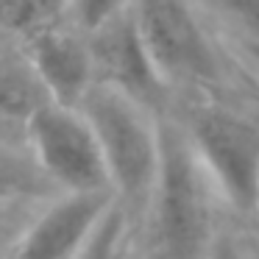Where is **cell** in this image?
<instances>
[{"label": "cell", "instance_id": "6da1fadb", "mask_svg": "<svg viewBox=\"0 0 259 259\" xmlns=\"http://www.w3.org/2000/svg\"><path fill=\"white\" fill-rule=\"evenodd\" d=\"M214 198H220L179 117L162 114V164L153 190L151 226L162 259H209L214 234Z\"/></svg>", "mask_w": 259, "mask_h": 259}, {"label": "cell", "instance_id": "7a4b0ae2", "mask_svg": "<svg viewBox=\"0 0 259 259\" xmlns=\"http://www.w3.org/2000/svg\"><path fill=\"white\" fill-rule=\"evenodd\" d=\"M131 17L173 98H206L226 81V45L206 0H134Z\"/></svg>", "mask_w": 259, "mask_h": 259}, {"label": "cell", "instance_id": "3957f363", "mask_svg": "<svg viewBox=\"0 0 259 259\" xmlns=\"http://www.w3.org/2000/svg\"><path fill=\"white\" fill-rule=\"evenodd\" d=\"M78 109L101 142L114 198L131 218L148 212L162 164V114L101 81Z\"/></svg>", "mask_w": 259, "mask_h": 259}, {"label": "cell", "instance_id": "277c9868", "mask_svg": "<svg viewBox=\"0 0 259 259\" xmlns=\"http://www.w3.org/2000/svg\"><path fill=\"white\" fill-rule=\"evenodd\" d=\"M176 114V112H173ZM220 198L240 214L259 212V125L242 112L190 98L176 114Z\"/></svg>", "mask_w": 259, "mask_h": 259}, {"label": "cell", "instance_id": "5b68a950", "mask_svg": "<svg viewBox=\"0 0 259 259\" xmlns=\"http://www.w3.org/2000/svg\"><path fill=\"white\" fill-rule=\"evenodd\" d=\"M25 148L56 192H112L101 142L78 106H39L25 125Z\"/></svg>", "mask_w": 259, "mask_h": 259}, {"label": "cell", "instance_id": "8992f818", "mask_svg": "<svg viewBox=\"0 0 259 259\" xmlns=\"http://www.w3.org/2000/svg\"><path fill=\"white\" fill-rule=\"evenodd\" d=\"M112 192H59L25 218L9 259H75L112 209Z\"/></svg>", "mask_w": 259, "mask_h": 259}, {"label": "cell", "instance_id": "52a82bcc", "mask_svg": "<svg viewBox=\"0 0 259 259\" xmlns=\"http://www.w3.org/2000/svg\"><path fill=\"white\" fill-rule=\"evenodd\" d=\"M90 48L95 56V73L101 84L125 92L134 101L153 109L156 114L170 112L176 98L162 81L153 59L148 56L140 31L134 25V17H131V9L123 17L95 31L90 36Z\"/></svg>", "mask_w": 259, "mask_h": 259}, {"label": "cell", "instance_id": "ba28073f", "mask_svg": "<svg viewBox=\"0 0 259 259\" xmlns=\"http://www.w3.org/2000/svg\"><path fill=\"white\" fill-rule=\"evenodd\" d=\"M23 53L36 70L51 101L64 106H81L87 92L98 84L95 56L90 36L70 23H59L23 39Z\"/></svg>", "mask_w": 259, "mask_h": 259}, {"label": "cell", "instance_id": "9c48e42d", "mask_svg": "<svg viewBox=\"0 0 259 259\" xmlns=\"http://www.w3.org/2000/svg\"><path fill=\"white\" fill-rule=\"evenodd\" d=\"M59 195L25 145H0V206L42 203Z\"/></svg>", "mask_w": 259, "mask_h": 259}, {"label": "cell", "instance_id": "30bf717a", "mask_svg": "<svg viewBox=\"0 0 259 259\" xmlns=\"http://www.w3.org/2000/svg\"><path fill=\"white\" fill-rule=\"evenodd\" d=\"M73 0H0V34L28 39L36 31L67 23Z\"/></svg>", "mask_w": 259, "mask_h": 259}, {"label": "cell", "instance_id": "8fae6325", "mask_svg": "<svg viewBox=\"0 0 259 259\" xmlns=\"http://www.w3.org/2000/svg\"><path fill=\"white\" fill-rule=\"evenodd\" d=\"M131 226L134 218L128 209L114 201L75 259H131Z\"/></svg>", "mask_w": 259, "mask_h": 259}, {"label": "cell", "instance_id": "7c38bea8", "mask_svg": "<svg viewBox=\"0 0 259 259\" xmlns=\"http://www.w3.org/2000/svg\"><path fill=\"white\" fill-rule=\"evenodd\" d=\"M134 0H73L67 14V23L73 28H78L84 36H92L95 31H101L103 25H109L112 20L123 17L131 9Z\"/></svg>", "mask_w": 259, "mask_h": 259}, {"label": "cell", "instance_id": "4fadbf2b", "mask_svg": "<svg viewBox=\"0 0 259 259\" xmlns=\"http://www.w3.org/2000/svg\"><path fill=\"white\" fill-rule=\"evenodd\" d=\"M229 28L240 31L248 42H259V0H206Z\"/></svg>", "mask_w": 259, "mask_h": 259}, {"label": "cell", "instance_id": "5bb4252c", "mask_svg": "<svg viewBox=\"0 0 259 259\" xmlns=\"http://www.w3.org/2000/svg\"><path fill=\"white\" fill-rule=\"evenodd\" d=\"M34 206H39V203H20V206L0 209V259H9V251H12L25 218L34 212Z\"/></svg>", "mask_w": 259, "mask_h": 259}, {"label": "cell", "instance_id": "9a60e30c", "mask_svg": "<svg viewBox=\"0 0 259 259\" xmlns=\"http://www.w3.org/2000/svg\"><path fill=\"white\" fill-rule=\"evenodd\" d=\"M209 259H251V253H248L245 245L237 240L234 231H229V229H223V226H220L218 234H214Z\"/></svg>", "mask_w": 259, "mask_h": 259}, {"label": "cell", "instance_id": "2e32d148", "mask_svg": "<svg viewBox=\"0 0 259 259\" xmlns=\"http://www.w3.org/2000/svg\"><path fill=\"white\" fill-rule=\"evenodd\" d=\"M0 145H25V131L0 109Z\"/></svg>", "mask_w": 259, "mask_h": 259}, {"label": "cell", "instance_id": "e0dca14e", "mask_svg": "<svg viewBox=\"0 0 259 259\" xmlns=\"http://www.w3.org/2000/svg\"><path fill=\"white\" fill-rule=\"evenodd\" d=\"M251 259H259V245H251Z\"/></svg>", "mask_w": 259, "mask_h": 259}, {"label": "cell", "instance_id": "ac0fdd59", "mask_svg": "<svg viewBox=\"0 0 259 259\" xmlns=\"http://www.w3.org/2000/svg\"><path fill=\"white\" fill-rule=\"evenodd\" d=\"M256 218H259V212H256Z\"/></svg>", "mask_w": 259, "mask_h": 259}, {"label": "cell", "instance_id": "d6986e66", "mask_svg": "<svg viewBox=\"0 0 259 259\" xmlns=\"http://www.w3.org/2000/svg\"><path fill=\"white\" fill-rule=\"evenodd\" d=\"M0 209H3V206H0Z\"/></svg>", "mask_w": 259, "mask_h": 259}]
</instances>
